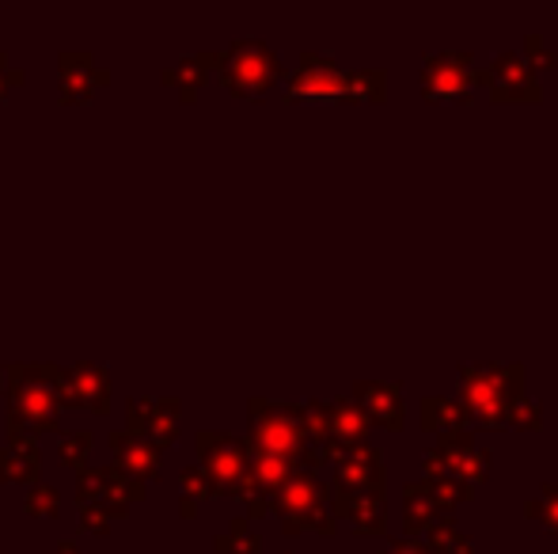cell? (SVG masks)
Here are the masks:
<instances>
[{
	"label": "cell",
	"instance_id": "cell-1",
	"mask_svg": "<svg viewBox=\"0 0 558 554\" xmlns=\"http://www.w3.org/2000/svg\"><path fill=\"white\" fill-rule=\"evenodd\" d=\"M251 433L243 436L251 452H270L296 467V471H316L324 464V452L304 433V410L296 403H274V399H251Z\"/></svg>",
	"mask_w": 558,
	"mask_h": 554
},
{
	"label": "cell",
	"instance_id": "cell-2",
	"mask_svg": "<svg viewBox=\"0 0 558 554\" xmlns=\"http://www.w3.org/2000/svg\"><path fill=\"white\" fill-rule=\"evenodd\" d=\"M524 395L521 361L460 365V407L468 410V426L506 429V415Z\"/></svg>",
	"mask_w": 558,
	"mask_h": 554
},
{
	"label": "cell",
	"instance_id": "cell-3",
	"mask_svg": "<svg viewBox=\"0 0 558 554\" xmlns=\"http://www.w3.org/2000/svg\"><path fill=\"white\" fill-rule=\"evenodd\" d=\"M58 365H8V433H58L61 407L50 380Z\"/></svg>",
	"mask_w": 558,
	"mask_h": 554
},
{
	"label": "cell",
	"instance_id": "cell-4",
	"mask_svg": "<svg viewBox=\"0 0 558 554\" xmlns=\"http://www.w3.org/2000/svg\"><path fill=\"white\" fill-rule=\"evenodd\" d=\"M327 502H331V487L316 471H293L281 482L278 494L270 497V513L281 517V532L286 535H301V532L335 535L338 520L331 517Z\"/></svg>",
	"mask_w": 558,
	"mask_h": 554
},
{
	"label": "cell",
	"instance_id": "cell-5",
	"mask_svg": "<svg viewBox=\"0 0 558 554\" xmlns=\"http://www.w3.org/2000/svg\"><path fill=\"white\" fill-rule=\"evenodd\" d=\"M217 76L232 96L263 99L286 76V65L263 38H235L228 50H217Z\"/></svg>",
	"mask_w": 558,
	"mask_h": 554
},
{
	"label": "cell",
	"instance_id": "cell-6",
	"mask_svg": "<svg viewBox=\"0 0 558 554\" xmlns=\"http://www.w3.org/2000/svg\"><path fill=\"white\" fill-rule=\"evenodd\" d=\"M422 99L426 103H468L475 88H490V73L468 50H434L422 58Z\"/></svg>",
	"mask_w": 558,
	"mask_h": 554
},
{
	"label": "cell",
	"instance_id": "cell-7",
	"mask_svg": "<svg viewBox=\"0 0 558 554\" xmlns=\"http://www.w3.org/2000/svg\"><path fill=\"white\" fill-rule=\"evenodd\" d=\"M494 456L486 448H478L471 429H456V433H445L434 448L422 459V479H452L463 482V487L475 490L478 482L490 479Z\"/></svg>",
	"mask_w": 558,
	"mask_h": 554
},
{
	"label": "cell",
	"instance_id": "cell-8",
	"mask_svg": "<svg viewBox=\"0 0 558 554\" xmlns=\"http://www.w3.org/2000/svg\"><path fill=\"white\" fill-rule=\"evenodd\" d=\"M194 444H198V467L206 471L214 497H240L251 459L247 441L232 433H217V429H202Z\"/></svg>",
	"mask_w": 558,
	"mask_h": 554
},
{
	"label": "cell",
	"instance_id": "cell-9",
	"mask_svg": "<svg viewBox=\"0 0 558 554\" xmlns=\"http://www.w3.org/2000/svg\"><path fill=\"white\" fill-rule=\"evenodd\" d=\"M145 497V487L137 479H130L125 471H118L114 464L107 467H84L76 479V502L81 505H104L107 513L118 520L130 513L133 502Z\"/></svg>",
	"mask_w": 558,
	"mask_h": 554
},
{
	"label": "cell",
	"instance_id": "cell-10",
	"mask_svg": "<svg viewBox=\"0 0 558 554\" xmlns=\"http://www.w3.org/2000/svg\"><path fill=\"white\" fill-rule=\"evenodd\" d=\"M342 81H345V69L338 65L331 53L301 50L296 73L289 76L286 99L289 103H301V99H335L338 103V96H342Z\"/></svg>",
	"mask_w": 558,
	"mask_h": 554
},
{
	"label": "cell",
	"instance_id": "cell-11",
	"mask_svg": "<svg viewBox=\"0 0 558 554\" xmlns=\"http://www.w3.org/2000/svg\"><path fill=\"white\" fill-rule=\"evenodd\" d=\"M486 73H490V88L486 91H490L494 103H539V99H544L536 69H532L517 50L494 53Z\"/></svg>",
	"mask_w": 558,
	"mask_h": 554
},
{
	"label": "cell",
	"instance_id": "cell-12",
	"mask_svg": "<svg viewBox=\"0 0 558 554\" xmlns=\"http://www.w3.org/2000/svg\"><path fill=\"white\" fill-rule=\"evenodd\" d=\"M350 399L365 410L373 426H384L388 433L407 429V403H403V380H353Z\"/></svg>",
	"mask_w": 558,
	"mask_h": 554
},
{
	"label": "cell",
	"instance_id": "cell-13",
	"mask_svg": "<svg viewBox=\"0 0 558 554\" xmlns=\"http://www.w3.org/2000/svg\"><path fill=\"white\" fill-rule=\"evenodd\" d=\"M331 490H361V494H388V467L373 444H353L335 459Z\"/></svg>",
	"mask_w": 558,
	"mask_h": 554
},
{
	"label": "cell",
	"instance_id": "cell-14",
	"mask_svg": "<svg viewBox=\"0 0 558 554\" xmlns=\"http://www.w3.org/2000/svg\"><path fill=\"white\" fill-rule=\"evenodd\" d=\"M251 452V448H247ZM296 467L281 456H270V452H251L247 459V482H243V502H247V520H258L270 513V497L281 490V482L293 475Z\"/></svg>",
	"mask_w": 558,
	"mask_h": 554
},
{
	"label": "cell",
	"instance_id": "cell-15",
	"mask_svg": "<svg viewBox=\"0 0 558 554\" xmlns=\"http://www.w3.org/2000/svg\"><path fill=\"white\" fill-rule=\"evenodd\" d=\"M327 509H331L335 520H345L357 535H388V494L331 490Z\"/></svg>",
	"mask_w": 558,
	"mask_h": 554
},
{
	"label": "cell",
	"instance_id": "cell-16",
	"mask_svg": "<svg viewBox=\"0 0 558 554\" xmlns=\"http://www.w3.org/2000/svg\"><path fill=\"white\" fill-rule=\"evenodd\" d=\"M58 91L61 103H88L96 96V88H107L111 84V69L96 65V58L84 50H61L58 53Z\"/></svg>",
	"mask_w": 558,
	"mask_h": 554
},
{
	"label": "cell",
	"instance_id": "cell-17",
	"mask_svg": "<svg viewBox=\"0 0 558 554\" xmlns=\"http://www.w3.org/2000/svg\"><path fill=\"white\" fill-rule=\"evenodd\" d=\"M130 433L153 441L156 448L175 444L179 399H153V395H137V399H130Z\"/></svg>",
	"mask_w": 558,
	"mask_h": 554
},
{
	"label": "cell",
	"instance_id": "cell-18",
	"mask_svg": "<svg viewBox=\"0 0 558 554\" xmlns=\"http://www.w3.org/2000/svg\"><path fill=\"white\" fill-rule=\"evenodd\" d=\"M111 452H114V467L118 471H125L130 479H137L141 487H148L153 479H160V452L153 441H145V436L130 433V429H114L111 436Z\"/></svg>",
	"mask_w": 558,
	"mask_h": 554
},
{
	"label": "cell",
	"instance_id": "cell-19",
	"mask_svg": "<svg viewBox=\"0 0 558 554\" xmlns=\"http://www.w3.org/2000/svg\"><path fill=\"white\" fill-rule=\"evenodd\" d=\"M368 426H373V421L365 418V410H361L350 395H345V399L327 403V448H324V456L338 459L345 448H353V444H365Z\"/></svg>",
	"mask_w": 558,
	"mask_h": 554
},
{
	"label": "cell",
	"instance_id": "cell-20",
	"mask_svg": "<svg viewBox=\"0 0 558 554\" xmlns=\"http://www.w3.org/2000/svg\"><path fill=\"white\" fill-rule=\"evenodd\" d=\"M214 73H217V53L202 50V53H186V58H179L171 69H163L160 81L171 84V88H179V96H183L186 103H194V99H198V91L206 88V81Z\"/></svg>",
	"mask_w": 558,
	"mask_h": 554
},
{
	"label": "cell",
	"instance_id": "cell-21",
	"mask_svg": "<svg viewBox=\"0 0 558 554\" xmlns=\"http://www.w3.org/2000/svg\"><path fill=\"white\" fill-rule=\"evenodd\" d=\"M441 520V509H437L434 494H429V482L418 479V482H407L403 487V532L407 540H418V535H426L429 528Z\"/></svg>",
	"mask_w": 558,
	"mask_h": 554
},
{
	"label": "cell",
	"instance_id": "cell-22",
	"mask_svg": "<svg viewBox=\"0 0 558 554\" xmlns=\"http://www.w3.org/2000/svg\"><path fill=\"white\" fill-rule=\"evenodd\" d=\"M69 377H73V387H76V399H81V407L96 410V415H107L111 410V377H107L104 365L96 361H81L69 369Z\"/></svg>",
	"mask_w": 558,
	"mask_h": 554
},
{
	"label": "cell",
	"instance_id": "cell-23",
	"mask_svg": "<svg viewBox=\"0 0 558 554\" xmlns=\"http://www.w3.org/2000/svg\"><path fill=\"white\" fill-rule=\"evenodd\" d=\"M418 421H422V429L445 436V433H456V429H468V410L460 407V399L426 395V399L418 403Z\"/></svg>",
	"mask_w": 558,
	"mask_h": 554
},
{
	"label": "cell",
	"instance_id": "cell-24",
	"mask_svg": "<svg viewBox=\"0 0 558 554\" xmlns=\"http://www.w3.org/2000/svg\"><path fill=\"white\" fill-rule=\"evenodd\" d=\"M388 99V73L384 69H353L342 81L338 103H384Z\"/></svg>",
	"mask_w": 558,
	"mask_h": 554
},
{
	"label": "cell",
	"instance_id": "cell-25",
	"mask_svg": "<svg viewBox=\"0 0 558 554\" xmlns=\"http://www.w3.org/2000/svg\"><path fill=\"white\" fill-rule=\"evenodd\" d=\"M217 554H258L263 551V535L251 528L247 517H235L221 535H214Z\"/></svg>",
	"mask_w": 558,
	"mask_h": 554
},
{
	"label": "cell",
	"instance_id": "cell-26",
	"mask_svg": "<svg viewBox=\"0 0 558 554\" xmlns=\"http://www.w3.org/2000/svg\"><path fill=\"white\" fill-rule=\"evenodd\" d=\"M426 551L429 554H475V543L456 528L452 517H441L426 532Z\"/></svg>",
	"mask_w": 558,
	"mask_h": 554
},
{
	"label": "cell",
	"instance_id": "cell-27",
	"mask_svg": "<svg viewBox=\"0 0 558 554\" xmlns=\"http://www.w3.org/2000/svg\"><path fill=\"white\" fill-rule=\"evenodd\" d=\"M92 448H96V436H92L88 429H73V433H61L58 436V459H61V467H73L76 475H81L84 467H88Z\"/></svg>",
	"mask_w": 558,
	"mask_h": 554
},
{
	"label": "cell",
	"instance_id": "cell-28",
	"mask_svg": "<svg viewBox=\"0 0 558 554\" xmlns=\"http://www.w3.org/2000/svg\"><path fill=\"white\" fill-rule=\"evenodd\" d=\"M524 513H529L536 525H544L547 532H558V482H544L539 494L524 502Z\"/></svg>",
	"mask_w": 558,
	"mask_h": 554
},
{
	"label": "cell",
	"instance_id": "cell-29",
	"mask_svg": "<svg viewBox=\"0 0 558 554\" xmlns=\"http://www.w3.org/2000/svg\"><path fill=\"white\" fill-rule=\"evenodd\" d=\"M23 509L38 520H53L61 509V490L50 487V482H35V487L27 490V497H23Z\"/></svg>",
	"mask_w": 558,
	"mask_h": 554
},
{
	"label": "cell",
	"instance_id": "cell-30",
	"mask_svg": "<svg viewBox=\"0 0 558 554\" xmlns=\"http://www.w3.org/2000/svg\"><path fill=\"white\" fill-rule=\"evenodd\" d=\"M506 426L509 429H521V433H532V429H544V407H539L536 399H529V395H521V399L509 407L506 415Z\"/></svg>",
	"mask_w": 558,
	"mask_h": 554
},
{
	"label": "cell",
	"instance_id": "cell-31",
	"mask_svg": "<svg viewBox=\"0 0 558 554\" xmlns=\"http://www.w3.org/2000/svg\"><path fill=\"white\" fill-rule=\"evenodd\" d=\"M179 487H183V494H179V497H186V502H194V505H202V502H209V497H214V487H209L206 471H202L198 464H191V467H183V471H179Z\"/></svg>",
	"mask_w": 558,
	"mask_h": 554
},
{
	"label": "cell",
	"instance_id": "cell-32",
	"mask_svg": "<svg viewBox=\"0 0 558 554\" xmlns=\"http://www.w3.org/2000/svg\"><path fill=\"white\" fill-rule=\"evenodd\" d=\"M524 61H529L532 69H558V50L555 46H547V38L539 35V30H529L524 35Z\"/></svg>",
	"mask_w": 558,
	"mask_h": 554
},
{
	"label": "cell",
	"instance_id": "cell-33",
	"mask_svg": "<svg viewBox=\"0 0 558 554\" xmlns=\"http://www.w3.org/2000/svg\"><path fill=\"white\" fill-rule=\"evenodd\" d=\"M35 479H38V467L0 444V482H31V487H35Z\"/></svg>",
	"mask_w": 558,
	"mask_h": 554
},
{
	"label": "cell",
	"instance_id": "cell-34",
	"mask_svg": "<svg viewBox=\"0 0 558 554\" xmlns=\"http://www.w3.org/2000/svg\"><path fill=\"white\" fill-rule=\"evenodd\" d=\"M114 525V517L104 509V505H81V528L84 532H96V535H107Z\"/></svg>",
	"mask_w": 558,
	"mask_h": 554
},
{
	"label": "cell",
	"instance_id": "cell-35",
	"mask_svg": "<svg viewBox=\"0 0 558 554\" xmlns=\"http://www.w3.org/2000/svg\"><path fill=\"white\" fill-rule=\"evenodd\" d=\"M4 448H12L15 456L27 459V464L43 467V452H38V441H35V436H31V433H8Z\"/></svg>",
	"mask_w": 558,
	"mask_h": 554
},
{
	"label": "cell",
	"instance_id": "cell-36",
	"mask_svg": "<svg viewBox=\"0 0 558 554\" xmlns=\"http://www.w3.org/2000/svg\"><path fill=\"white\" fill-rule=\"evenodd\" d=\"M23 84H27V73L8 65V53H0V99H4L12 88H23Z\"/></svg>",
	"mask_w": 558,
	"mask_h": 554
},
{
	"label": "cell",
	"instance_id": "cell-37",
	"mask_svg": "<svg viewBox=\"0 0 558 554\" xmlns=\"http://www.w3.org/2000/svg\"><path fill=\"white\" fill-rule=\"evenodd\" d=\"M380 554H429V551H426V543H422V540H407V535H403V540H391Z\"/></svg>",
	"mask_w": 558,
	"mask_h": 554
},
{
	"label": "cell",
	"instance_id": "cell-38",
	"mask_svg": "<svg viewBox=\"0 0 558 554\" xmlns=\"http://www.w3.org/2000/svg\"><path fill=\"white\" fill-rule=\"evenodd\" d=\"M179 513H183L186 520H194V513H198V505H194V502H186V497H179Z\"/></svg>",
	"mask_w": 558,
	"mask_h": 554
},
{
	"label": "cell",
	"instance_id": "cell-39",
	"mask_svg": "<svg viewBox=\"0 0 558 554\" xmlns=\"http://www.w3.org/2000/svg\"><path fill=\"white\" fill-rule=\"evenodd\" d=\"M46 554H81V551H76V543H58V547H53V551H46Z\"/></svg>",
	"mask_w": 558,
	"mask_h": 554
},
{
	"label": "cell",
	"instance_id": "cell-40",
	"mask_svg": "<svg viewBox=\"0 0 558 554\" xmlns=\"http://www.w3.org/2000/svg\"><path fill=\"white\" fill-rule=\"evenodd\" d=\"M0 392H8V377H4V369H0Z\"/></svg>",
	"mask_w": 558,
	"mask_h": 554
},
{
	"label": "cell",
	"instance_id": "cell-41",
	"mask_svg": "<svg viewBox=\"0 0 558 554\" xmlns=\"http://www.w3.org/2000/svg\"><path fill=\"white\" fill-rule=\"evenodd\" d=\"M278 554H293V551H278Z\"/></svg>",
	"mask_w": 558,
	"mask_h": 554
},
{
	"label": "cell",
	"instance_id": "cell-42",
	"mask_svg": "<svg viewBox=\"0 0 558 554\" xmlns=\"http://www.w3.org/2000/svg\"><path fill=\"white\" fill-rule=\"evenodd\" d=\"M99 554H107V551H99Z\"/></svg>",
	"mask_w": 558,
	"mask_h": 554
}]
</instances>
